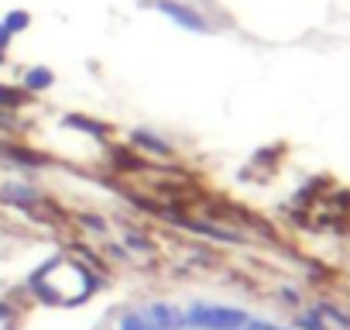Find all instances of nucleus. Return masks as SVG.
Masks as SVG:
<instances>
[{
    "mask_svg": "<svg viewBox=\"0 0 350 330\" xmlns=\"http://www.w3.org/2000/svg\"><path fill=\"white\" fill-rule=\"evenodd\" d=\"M120 330H151V323H148L144 313H127V316L120 320Z\"/></svg>",
    "mask_w": 350,
    "mask_h": 330,
    "instance_id": "nucleus-16",
    "label": "nucleus"
},
{
    "mask_svg": "<svg viewBox=\"0 0 350 330\" xmlns=\"http://www.w3.org/2000/svg\"><path fill=\"white\" fill-rule=\"evenodd\" d=\"M76 224L86 227V231H93V234H107V231H110V224H107L103 217H96V214H79Z\"/></svg>",
    "mask_w": 350,
    "mask_h": 330,
    "instance_id": "nucleus-14",
    "label": "nucleus"
},
{
    "mask_svg": "<svg viewBox=\"0 0 350 330\" xmlns=\"http://www.w3.org/2000/svg\"><path fill=\"white\" fill-rule=\"evenodd\" d=\"M62 127L83 131V134H90V138H96V141H107V138L113 134L110 124H103V120H96V117H90V114H66V117H62Z\"/></svg>",
    "mask_w": 350,
    "mask_h": 330,
    "instance_id": "nucleus-6",
    "label": "nucleus"
},
{
    "mask_svg": "<svg viewBox=\"0 0 350 330\" xmlns=\"http://www.w3.org/2000/svg\"><path fill=\"white\" fill-rule=\"evenodd\" d=\"M8 45H11V35H8V28H4V25H0V52H4Z\"/></svg>",
    "mask_w": 350,
    "mask_h": 330,
    "instance_id": "nucleus-20",
    "label": "nucleus"
},
{
    "mask_svg": "<svg viewBox=\"0 0 350 330\" xmlns=\"http://www.w3.org/2000/svg\"><path fill=\"white\" fill-rule=\"evenodd\" d=\"M124 248L134 251V255H154V241H148V238L137 234V231H127V234H124Z\"/></svg>",
    "mask_w": 350,
    "mask_h": 330,
    "instance_id": "nucleus-13",
    "label": "nucleus"
},
{
    "mask_svg": "<svg viewBox=\"0 0 350 330\" xmlns=\"http://www.w3.org/2000/svg\"><path fill=\"white\" fill-rule=\"evenodd\" d=\"M244 323H247V313L237 306L193 303L186 309V327H196V330H241Z\"/></svg>",
    "mask_w": 350,
    "mask_h": 330,
    "instance_id": "nucleus-2",
    "label": "nucleus"
},
{
    "mask_svg": "<svg viewBox=\"0 0 350 330\" xmlns=\"http://www.w3.org/2000/svg\"><path fill=\"white\" fill-rule=\"evenodd\" d=\"M151 8L158 14H165L168 21H175L179 28H186V31H196V35H210L213 31V25L206 21V14L196 11V8H189V4H183V0H151Z\"/></svg>",
    "mask_w": 350,
    "mask_h": 330,
    "instance_id": "nucleus-3",
    "label": "nucleus"
},
{
    "mask_svg": "<svg viewBox=\"0 0 350 330\" xmlns=\"http://www.w3.org/2000/svg\"><path fill=\"white\" fill-rule=\"evenodd\" d=\"M244 330H285V327H278V323H265V320H247Z\"/></svg>",
    "mask_w": 350,
    "mask_h": 330,
    "instance_id": "nucleus-18",
    "label": "nucleus"
},
{
    "mask_svg": "<svg viewBox=\"0 0 350 330\" xmlns=\"http://www.w3.org/2000/svg\"><path fill=\"white\" fill-rule=\"evenodd\" d=\"M131 148L148 151V155H158V158H172V155H175L172 141H165V138H158V134H151V131H144V127L131 131Z\"/></svg>",
    "mask_w": 350,
    "mask_h": 330,
    "instance_id": "nucleus-7",
    "label": "nucleus"
},
{
    "mask_svg": "<svg viewBox=\"0 0 350 330\" xmlns=\"http://www.w3.org/2000/svg\"><path fill=\"white\" fill-rule=\"evenodd\" d=\"M21 86H25L28 93H45V90L55 86V73H52L49 66H31V69H25Z\"/></svg>",
    "mask_w": 350,
    "mask_h": 330,
    "instance_id": "nucleus-10",
    "label": "nucleus"
},
{
    "mask_svg": "<svg viewBox=\"0 0 350 330\" xmlns=\"http://www.w3.org/2000/svg\"><path fill=\"white\" fill-rule=\"evenodd\" d=\"M107 155H110V165H113V169H120V173H148L151 169V162H144L137 151H131L124 144H110Z\"/></svg>",
    "mask_w": 350,
    "mask_h": 330,
    "instance_id": "nucleus-8",
    "label": "nucleus"
},
{
    "mask_svg": "<svg viewBox=\"0 0 350 330\" xmlns=\"http://www.w3.org/2000/svg\"><path fill=\"white\" fill-rule=\"evenodd\" d=\"M144 316H148L151 330H183L186 327V313H179L172 303H151Z\"/></svg>",
    "mask_w": 350,
    "mask_h": 330,
    "instance_id": "nucleus-5",
    "label": "nucleus"
},
{
    "mask_svg": "<svg viewBox=\"0 0 350 330\" xmlns=\"http://www.w3.org/2000/svg\"><path fill=\"white\" fill-rule=\"evenodd\" d=\"M0 25H4V28H8V35L14 38V35L28 31V25H31V14H28V11H8L4 18H0Z\"/></svg>",
    "mask_w": 350,
    "mask_h": 330,
    "instance_id": "nucleus-12",
    "label": "nucleus"
},
{
    "mask_svg": "<svg viewBox=\"0 0 350 330\" xmlns=\"http://www.w3.org/2000/svg\"><path fill=\"white\" fill-rule=\"evenodd\" d=\"M0 66H8V55L4 52H0Z\"/></svg>",
    "mask_w": 350,
    "mask_h": 330,
    "instance_id": "nucleus-21",
    "label": "nucleus"
},
{
    "mask_svg": "<svg viewBox=\"0 0 350 330\" xmlns=\"http://www.w3.org/2000/svg\"><path fill=\"white\" fill-rule=\"evenodd\" d=\"M28 90L21 83H0V110H21L28 103Z\"/></svg>",
    "mask_w": 350,
    "mask_h": 330,
    "instance_id": "nucleus-11",
    "label": "nucleus"
},
{
    "mask_svg": "<svg viewBox=\"0 0 350 330\" xmlns=\"http://www.w3.org/2000/svg\"><path fill=\"white\" fill-rule=\"evenodd\" d=\"M76 251H79V255H83L86 262H93V268H100V265H103V262H100V258H96V255H93V251H90L86 244H76Z\"/></svg>",
    "mask_w": 350,
    "mask_h": 330,
    "instance_id": "nucleus-19",
    "label": "nucleus"
},
{
    "mask_svg": "<svg viewBox=\"0 0 350 330\" xmlns=\"http://www.w3.org/2000/svg\"><path fill=\"white\" fill-rule=\"evenodd\" d=\"M14 323H18V309H14V303L0 299V330H11Z\"/></svg>",
    "mask_w": 350,
    "mask_h": 330,
    "instance_id": "nucleus-15",
    "label": "nucleus"
},
{
    "mask_svg": "<svg viewBox=\"0 0 350 330\" xmlns=\"http://www.w3.org/2000/svg\"><path fill=\"white\" fill-rule=\"evenodd\" d=\"M0 155L11 158V162H18V165H31V169H45V165L52 162V158H45L42 151L25 148V144H11V141H0Z\"/></svg>",
    "mask_w": 350,
    "mask_h": 330,
    "instance_id": "nucleus-9",
    "label": "nucleus"
},
{
    "mask_svg": "<svg viewBox=\"0 0 350 330\" xmlns=\"http://www.w3.org/2000/svg\"><path fill=\"white\" fill-rule=\"evenodd\" d=\"M18 127V117L11 110H0V131H14Z\"/></svg>",
    "mask_w": 350,
    "mask_h": 330,
    "instance_id": "nucleus-17",
    "label": "nucleus"
},
{
    "mask_svg": "<svg viewBox=\"0 0 350 330\" xmlns=\"http://www.w3.org/2000/svg\"><path fill=\"white\" fill-rule=\"evenodd\" d=\"M0 203H11V207H18L21 214L38 217L35 210L45 207V196H42L38 186H28V183H4V186H0Z\"/></svg>",
    "mask_w": 350,
    "mask_h": 330,
    "instance_id": "nucleus-4",
    "label": "nucleus"
},
{
    "mask_svg": "<svg viewBox=\"0 0 350 330\" xmlns=\"http://www.w3.org/2000/svg\"><path fill=\"white\" fill-rule=\"evenodd\" d=\"M28 285L35 289V296H38L42 303H52V306H79V303H86V299L103 285V279H100L93 268L76 265V262L55 255V258H49V262L28 279Z\"/></svg>",
    "mask_w": 350,
    "mask_h": 330,
    "instance_id": "nucleus-1",
    "label": "nucleus"
}]
</instances>
